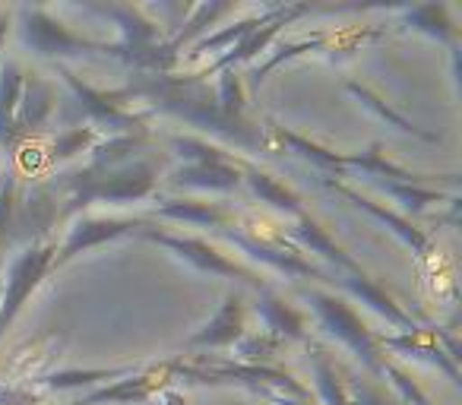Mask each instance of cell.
Masks as SVG:
<instances>
[{
  "mask_svg": "<svg viewBox=\"0 0 462 405\" xmlns=\"http://www.w3.org/2000/svg\"><path fill=\"white\" fill-rule=\"evenodd\" d=\"M304 301L310 304V310L317 314V323L323 327V333L339 339L374 377L386 380L393 371V361L386 358V348H380L377 342V333L361 323L358 310L352 304H346L339 295H329V291H320V289H308L304 291Z\"/></svg>",
  "mask_w": 462,
  "mask_h": 405,
  "instance_id": "6da1fadb",
  "label": "cell"
},
{
  "mask_svg": "<svg viewBox=\"0 0 462 405\" xmlns=\"http://www.w3.org/2000/svg\"><path fill=\"white\" fill-rule=\"evenodd\" d=\"M16 14V29H20V41L39 51L42 58H77V54H108V58H121V45L117 41H96L83 39L73 29H67L60 20H54L45 7H20Z\"/></svg>",
  "mask_w": 462,
  "mask_h": 405,
  "instance_id": "7a4b0ae2",
  "label": "cell"
},
{
  "mask_svg": "<svg viewBox=\"0 0 462 405\" xmlns=\"http://www.w3.org/2000/svg\"><path fill=\"white\" fill-rule=\"evenodd\" d=\"M54 251H58V244L42 238V241H29L14 257L7 276L0 282V339L7 336V329L14 327L20 310L26 308V301L32 298V291L39 289L48 272H51Z\"/></svg>",
  "mask_w": 462,
  "mask_h": 405,
  "instance_id": "3957f363",
  "label": "cell"
},
{
  "mask_svg": "<svg viewBox=\"0 0 462 405\" xmlns=\"http://www.w3.org/2000/svg\"><path fill=\"white\" fill-rule=\"evenodd\" d=\"M136 235L146 238V241H152V244L165 247L168 253H174V257L184 260V263H190L193 270H199V272H209V276H222V279H241V282H247L257 291L270 289V282L263 279V272H257L254 266L238 263V260H231L228 253L218 251L216 244H209V241H203V238L162 232L159 226L143 228V232H136Z\"/></svg>",
  "mask_w": 462,
  "mask_h": 405,
  "instance_id": "277c9868",
  "label": "cell"
},
{
  "mask_svg": "<svg viewBox=\"0 0 462 405\" xmlns=\"http://www.w3.org/2000/svg\"><path fill=\"white\" fill-rule=\"evenodd\" d=\"M58 73L64 77V83L70 86L73 98L70 102L77 105L79 117L83 121H92L98 127H108L111 136L115 133H140L143 124H146L149 115H134V111L124 108V102L130 98L127 89H117V92H105V89H92L86 86L64 60H58Z\"/></svg>",
  "mask_w": 462,
  "mask_h": 405,
  "instance_id": "5b68a950",
  "label": "cell"
},
{
  "mask_svg": "<svg viewBox=\"0 0 462 405\" xmlns=\"http://www.w3.org/2000/svg\"><path fill=\"white\" fill-rule=\"evenodd\" d=\"M159 226V222L152 219H143V216H134V219H105V216H79L77 222L70 226V232H67L64 244L54 251V263H51V272L60 270V266H67L70 260L83 257V253H89L92 247H102L108 244V241H117L124 238V235H136L143 232V228H152Z\"/></svg>",
  "mask_w": 462,
  "mask_h": 405,
  "instance_id": "8992f818",
  "label": "cell"
},
{
  "mask_svg": "<svg viewBox=\"0 0 462 405\" xmlns=\"http://www.w3.org/2000/svg\"><path fill=\"white\" fill-rule=\"evenodd\" d=\"M178 358L165 361V364L152 367V371H134L124 380H115L111 386H102V390H92L86 396L73 399L70 405H115V402H149L155 399L162 390H165L171 380H178Z\"/></svg>",
  "mask_w": 462,
  "mask_h": 405,
  "instance_id": "52a82bcc",
  "label": "cell"
},
{
  "mask_svg": "<svg viewBox=\"0 0 462 405\" xmlns=\"http://www.w3.org/2000/svg\"><path fill=\"white\" fill-rule=\"evenodd\" d=\"M320 180L327 190H333V193H339L342 199H348L355 209H361V213H367L374 222H380L383 228H390L393 235H396L399 241H402L405 247H409L411 253H418V257H424V253H430V238L421 232L418 226H411L405 216H399V213H393V209H386V207H380V203H374V199H367L365 193H358L355 187H348L346 180H339V178H333V174H320Z\"/></svg>",
  "mask_w": 462,
  "mask_h": 405,
  "instance_id": "ba28073f",
  "label": "cell"
},
{
  "mask_svg": "<svg viewBox=\"0 0 462 405\" xmlns=\"http://www.w3.org/2000/svg\"><path fill=\"white\" fill-rule=\"evenodd\" d=\"M377 342L380 348H390L396 354H405V358H415V361H424V364L437 367L443 371L456 386L462 383V373L456 367V361L447 354L440 342V329H399V333H377Z\"/></svg>",
  "mask_w": 462,
  "mask_h": 405,
  "instance_id": "9c48e42d",
  "label": "cell"
},
{
  "mask_svg": "<svg viewBox=\"0 0 462 405\" xmlns=\"http://www.w3.org/2000/svg\"><path fill=\"white\" fill-rule=\"evenodd\" d=\"M282 238L285 241H298V244L308 247L310 253H320V257L333 266L336 285H339V279H346V276H365V270H361V266L355 263V260L348 257V253L342 251V247L336 244V241L329 238V235L323 232V228L317 226L308 213H298L295 222L282 228Z\"/></svg>",
  "mask_w": 462,
  "mask_h": 405,
  "instance_id": "30bf717a",
  "label": "cell"
},
{
  "mask_svg": "<svg viewBox=\"0 0 462 405\" xmlns=\"http://www.w3.org/2000/svg\"><path fill=\"white\" fill-rule=\"evenodd\" d=\"M241 161L228 155L225 161H184L180 168L168 171V184L187 187V190H238L241 180Z\"/></svg>",
  "mask_w": 462,
  "mask_h": 405,
  "instance_id": "8fae6325",
  "label": "cell"
},
{
  "mask_svg": "<svg viewBox=\"0 0 462 405\" xmlns=\"http://www.w3.org/2000/svg\"><path fill=\"white\" fill-rule=\"evenodd\" d=\"M245 333V298L228 291L216 317L187 339V348H235Z\"/></svg>",
  "mask_w": 462,
  "mask_h": 405,
  "instance_id": "7c38bea8",
  "label": "cell"
},
{
  "mask_svg": "<svg viewBox=\"0 0 462 405\" xmlns=\"http://www.w3.org/2000/svg\"><path fill=\"white\" fill-rule=\"evenodd\" d=\"M54 105H58V92L48 79H42L39 73H26L23 79V96L20 108H16V127H20L23 140L32 136L39 127H45V121L54 115Z\"/></svg>",
  "mask_w": 462,
  "mask_h": 405,
  "instance_id": "4fadbf2b",
  "label": "cell"
},
{
  "mask_svg": "<svg viewBox=\"0 0 462 405\" xmlns=\"http://www.w3.org/2000/svg\"><path fill=\"white\" fill-rule=\"evenodd\" d=\"M23 70L16 60H4L0 64V146L14 152L23 143V133L16 127V108H20V96H23Z\"/></svg>",
  "mask_w": 462,
  "mask_h": 405,
  "instance_id": "5bb4252c",
  "label": "cell"
},
{
  "mask_svg": "<svg viewBox=\"0 0 462 405\" xmlns=\"http://www.w3.org/2000/svg\"><path fill=\"white\" fill-rule=\"evenodd\" d=\"M257 314L260 320H263V333L276 336V339H304L308 342V320H304L301 310H295L289 301H282V298L270 289L257 291Z\"/></svg>",
  "mask_w": 462,
  "mask_h": 405,
  "instance_id": "9a60e30c",
  "label": "cell"
},
{
  "mask_svg": "<svg viewBox=\"0 0 462 405\" xmlns=\"http://www.w3.org/2000/svg\"><path fill=\"white\" fill-rule=\"evenodd\" d=\"M159 219L190 222V226H203L218 232V228L231 226L238 216H235V209L222 207V203H209V199H162Z\"/></svg>",
  "mask_w": 462,
  "mask_h": 405,
  "instance_id": "2e32d148",
  "label": "cell"
},
{
  "mask_svg": "<svg viewBox=\"0 0 462 405\" xmlns=\"http://www.w3.org/2000/svg\"><path fill=\"white\" fill-rule=\"evenodd\" d=\"M241 180H245L247 190H251L260 203H270L279 213H289L291 219H295L298 213H304L301 199H298L282 180H276L270 171H263V168L251 165V161H241Z\"/></svg>",
  "mask_w": 462,
  "mask_h": 405,
  "instance_id": "e0dca14e",
  "label": "cell"
},
{
  "mask_svg": "<svg viewBox=\"0 0 462 405\" xmlns=\"http://www.w3.org/2000/svg\"><path fill=\"white\" fill-rule=\"evenodd\" d=\"M402 23L409 29L430 35L437 41H447L456 51V26L449 20V10L443 4H421V7H402Z\"/></svg>",
  "mask_w": 462,
  "mask_h": 405,
  "instance_id": "ac0fdd59",
  "label": "cell"
},
{
  "mask_svg": "<svg viewBox=\"0 0 462 405\" xmlns=\"http://www.w3.org/2000/svg\"><path fill=\"white\" fill-rule=\"evenodd\" d=\"M371 187H377V190L390 193L396 203H402L405 213H424L428 207H440V203H449L453 197H447V193L440 190H428V187H418V184H399V180H380V178H365Z\"/></svg>",
  "mask_w": 462,
  "mask_h": 405,
  "instance_id": "d6986e66",
  "label": "cell"
},
{
  "mask_svg": "<svg viewBox=\"0 0 462 405\" xmlns=\"http://www.w3.org/2000/svg\"><path fill=\"white\" fill-rule=\"evenodd\" d=\"M308 345H310V371H314L320 399L327 405H352V396H348L346 383L339 380L336 364L329 361V354L323 352V345H317V342H308Z\"/></svg>",
  "mask_w": 462,
  "mask_h": 405,
  "instance_id": "ffe728a7",
  "label": "cell"
},
{
  "mask_svg": "<svg viewBox=\"0 0 462 405\" xmlns=\"http://www.w3.org/2000/svg\"><path fill=\"white\" fill-rule=\"evenodd\" d=\"M98 143V136H96V130L92 127H67L64 133H58V140L51 143V149H48V155H45V161H67V159H73L77 152H86V149H92Z\"/></svg>",
  "mask_w": 462,
  "mask_h": 405,
  "instance_id": "44dd1931",
  "label": "cell"
},
{
  "mask_svg": "<svg viewBox=\"0 0 462 405\" xmlns=\"http://www.w3.org/2000/svg\"><path fill=\"white\" fill-rule=\"evenodd\" d=\"M16 171H7L0 178V247L16 232Z\"/></svg>",
  "mask_w": 462,
  "mask_h": 405,
  "instance_id": "7402d4cb",
  "label": "cell"
},
{
  "mask_svg": "<svg viewBox=\"0 0 462 405\" xmlns=\"http://www.w3.org/2000/svg\"><path fill=\"white\" fill-rule=\"evenodd\" d=\"M235 348H238V358L247 361V364H263L282 348V339H276L270 333H245V339Z\"/></svg>",
  "mask_w": 462,
  "mask_h": 405,
  "instance_id": "603a6c76",
  "label": "cell"
},
{
  "mask_svg": "<svg viewBox=\"0 0 462 405\" xmlns=\"http://www.w3.org/2000/svg\"><path fill=\"white\" fill-rule=\"evenodd\" d=\"M348 92H352V96H358V98H365V105H367V108H374V111H377L380 117H386V121H393V124H396L399 130H402V133H415V136H421V140H430V143L437 140V136L424 133V130H421V127H415V124H409V121H402V117H396V115H393L390 108H383V105H380L377 98H374V96H371V92H367V89H361L358 83H348Z\"/></svg>",
  "mask_w": 462,
  "mask_h": 405,
  "instance_id": "cb8c5ba5",
  "label": "cell"
},
{
  "mask_svg": "<svg viewBox=\"0 0 462 405\" xmlns=\"http://www.w3.org/2000/svg\"><path fill=\"white\" fill-rule=\"evenodd\" d=\"M348 390H352V405H390L374 386H367L365 380L352 377V373H348Z\"/></svg>",
  "mask_w": 462,
  "mask_h": 405,
  "instance_id": "d4e9b609",
  "label": "cell"
},
{
  "mask_svg": "<svg viewBox=\"0 0 462 405\" xmlns=\"http://www.w3.org/2000/svg\"><path fill=\"white\" fill-rule=\"evenodd\" d=\"M10 26H14V10L0 7V48H4V41H7Z\"/></svg>",
  "mask_w": 462,
  "mask_h": 405,
  "instance_id": "484cf974",
  "label": "cell"
}]
</instances>
